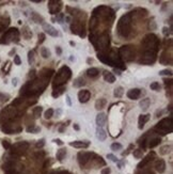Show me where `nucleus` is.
Segmentation results:
<instances>
[{"label":"nucleus","mask_w":173,"mask_h":174,"mask_svg":"<svg viewBox=\"0 0 173 174\" xmlns=\"http://www.w3.org/2000/svg\"><path fill=\"white\" fill-rule=\"evenodd\" d=\"M141 46L143 47L144 52L139 62L145 65H152L156 60V53L159 47L158 39L155 34H148L141 42Z\"/></svg>","instance_id":"obj_1"},{"label":"nucleus","mask_w":173,"mask_h":174,"mask_svg":"<svg viewBox=\"0 0 173 174\" xmlns=\"http://www.w3.org/2000/svg\"><path fill=\"white\" fill-rule=\"evenodd\" d=\"M117 29L119 35L122 37H128L131 31V13H127L121 17L117 23Z\"/></svg>","instance_id":"obj_2"},{"label":"nucleus","mask_w":173,"mask_h":174,"mask_svg":"<svg viewBox=\"0 0 173 174\" xmlns=\"http://www.w3.org/2000/svg\"><path fill=\"white\" fill-rule=\"evenodd\" d=\"M71 76H72V70L68 66H62L60 70L57 72V75L53 79V89L55 88H59V87H63L65 83L67 82V80L71 78Z\"/></svg>","instance_id":"obj_3"},{"label":"nucleus","mask_w":173,"mask_h":174,"mask_svg":"<svg viewBox=\"0 0 173 174\" xmlns=\"http://www.w3.org/2000/svg\"><path fill=\"white\" fill-rule=\"evenodd\" d=\"M152 130L155 132V134H158V135L161 136L171 134L172 132V116L162 119L159 123H157V125Z\"/></svg>","instance_id":"obj_4"},{"label":"nucleus","mask_w":173,"mask_h":174,"mask_svg":"<svg viewBox=\"0 0 173 174\" xmlns=\"http://www.w3.org/2000/svg\"><path fill=\"white\" fill-rule=\"evenodd\" d=\"M135 46L133 45H124L119 49L120 58L125 60L126 62H130L135 59Z\"/></svg>","instance_id":"obj_5"},{"label":"nucleus","mask_w":173,"mask_h":174,"mask_svg":"<svg viewBox=\"0 0 173 174\" xmlns=\"http://www.w3.org/2000/svg\"><path fill=\"white\" fill-rule=\"evenodd\" d=\"M19 40V32H18V29L17 28H11L6 31L4 35L2 37L1 40V43H4V44H8V43L11 42H18Z\"/></svg>","instance_id":"obj_6"},{"label":"nucleus","mask_w":173,"mask_h":174,"mask_svg":"<svg viewBox=\"0 0 173 174\" xmlns=\"http://www.w3.org/2000/svg\"><path fill=\"white\" fill-rule=\"evenodd\" d=\"M11 153L14 155H22V153H25L27 150L29 149V143L26 141H22V142H17V143L11 145Z\"/></svg>","instance_id":"obj_7"},{"label":"nucleus","mask_w":173,"mask_h":174,"mask_svg":"<svg viewBox=\"0 0 173 174\" xmlns=\"http://www.w3.org/2000/svg\"><path fill=\"white\" fill-rule=\"evenodd\" d=\"M92 155L93 153H88V152H80V153H78V162L81 168H84L88 165V162L91 160V156Z\"/></svg>","instance_id":"obj_8"},{"label":"nucleus","mask_w":173,"mask_h":174,"mask_svg":"<svg viewBox=\"0 0 173 174\" xmlns=\"http://www.w3.org/2000/svg\"><path fill=\"white\" fill-rule=\"evenodd\" d=\"M62 6H63L62 1H49L48 2V9H49V12H50L51 15L59 14Z\"/></svg>","instance_id":"obj_9"},{"label":"nucleus","mask_w":173,"mask_h":174,"mask_svg":"<svg viewBox=\"0 0 173 174\" xmlns=\"http://www.w3.org/2000/svg\"><path fill=\"white\" fill-rule=\"evenodd\" d=\"M43 27V30H44L45 33H47L48 35H50V37H56L59 35V32L58 30H57L55 27H53V25H50V24H43L42 25Z\"/></svg>","instance_id":"obj_10"},{"label":"nucleus","mask_w":173,"mask_h":174,"mask_svg":"<svg viewBox=\"0 0 173 174\" xmlns=\"http://www.w3.org/2000/svg\"><path fill=\"white\" fill-rule=\"evenodd\" d=\"M155 157H156V154L154 153V152H151L148 155H146L144 158L142 159V161L141 162L138 163V169H142L144 168V167H146L148 165V163L151 162V161H153L154 159H155Z\"/></svg>","instance_id":"obj_11"},{"label":"nucleus","mask_w":173,"mask_h":174,"mask_svg":"<svg viewBox=\"0 0 173 174\" xmlns=\"http://www.w3.org/2000/svg\"><path fill=\"white\" fill-rule=\"evenodd\" d=\"M91 99V93L89 90H80L78 92V101L81 104H86Z\"/></svg>","instance_id":"obj_12"},{"label":"nucleus","mask_w":173,"mask_h":174,"mask_svg":"<svg viewBox=\"0 0 173 174\" xmlns=\"http://www.w3.org/2000/svg\"><path fill=\"white\" fill-rule=\"evenodd\" d=\"M140 95H141V90L138 89V88L130 89V90H128L127 91V93H126V96H127L129 99H131V101H136V99H138L140 97Z\"/></svg>","instance_id":"obj_13"},{"label":"nucleus","mask_w":173,"mask_h":174,"mask_svg":"<svg viewBox=\"0 0 173 174\" xmlns=\"http://www.w3.org/2000/svg\"><path fill=\"white\" fill-rule=\"evenodd\" d=\"M154 168L158 173L162 174L166 171V161L164 159H156L154 163Z\"/></svg>","instance_id":"obj_14"},{"label":"nucleus","mask_w":173,"mask_h":174,"mask_svg":"<svg viewBox=\"0 0 173 174\" xmlns=\"http://www.w3.org/2000/svg\"><path fill=\"white\" fill-rule=\"evenodd\" d=\"M70 145L75 147V149H88L90 146L89 141H73L70 142Z\"/></svg>","instance_id":"obj_15"},{"label":"nucleus","mask_w":173,"mask_h":174,"mask_svg":"<svg viewBox=\"0 0 173 174\" xmlns=\"http://www.w3.org/2000/svg\"><path fill=\"white\" fill-rule=\"evenodd\" d=\"M151 119V114H141L138 119V128L139 129H143L144 125L150 121Z\"/></svg>","instance_id":"obj_16"},{"label":"nucleus","mask_w":173,"mask_h":174,"mask_svg":"<svg viewBox=\"0 0 173 174\" xmlns=\"http://www.w3.org/2000/svg\"><path fill=\"white\" fill-rule=\"evenodd\" d=\"M107 114L104 112H99L97 115H96V119H95V121H96V124H97V127H103L107 122Z\"/></svg>","instance_id":"obj_17"},{"label":"nucleus","mask_w":173,"mask_h":174,"mask_svg":"<svg viewBox=\"0 0 173 174\" xmlns=\"http://www.w3.org/2000/svg\"><path fill=\"white\" fill-rule=\"evenodd\" d=\"M160 142H161V138L160 137L152 138V139H150L148 142V147H150V149H154V147H156L157 145H159Z\"/></svg>","instance_id":"obj_18"},{"label":"nucleus","mask_w":173,"mask_h":174,"mask_svg":"<svg viewBox=\"0 0 173 174\" xmlns=\"http://www.w3.org/2000/svg\"><path fill=\"white\" fill-rule=\"evenodd\" d=\"M103 77L105 79V81L109 82V83H113L115 81V76L111 73V72H108V70H105L103 74Z\"/></svg>","instance_id":"obj_19"},{"label":"nucleus","mask_w":173,"mask_h":174,"mask_svg":"<svg viewBox=\"0 0 173 174\" xmlns=\"http://www.w3.org/2000/svg\"><path fill=\"white\" fill-rule=\"evenodd\" d=\"M96 137L99 141H105L107 138V134L106 132L104 130L103 127H97L96 128Z\"/></svg>","instance_id":"obj_20"},{"label":"nucleus","mask_w":173,"mask_h":174,"mask_svg":"<svg viewBox=\"0 0 173 174\" xmlns=\"http://www.w3.org/2000/svg\"><path fill=\"white\" fill-rule=\"evenodd\" d=\"M99 75V70L97 68H91L86 70V76L90 78H96Z\"/></svg>","instance_id":"obj_21"},{"label":"nucleus","mask_w":173,"mask_h":174,"mask_svg":"<svg viewBox=\"0 0 173 174\" xmlns=\"http://www.w3.org/2000/svg\"><path fill=\"white\" fill-rule=\"evenodd\" d=\"M107 105V101L105 99H99L95 101V109L96 110H103Z\"/></svg>","instance_id":"obj_22"},{"label":"nucleus","mask_w":173,"mask_h":174,"mask_svg":"<svg viewBox=\"0 0 173 174\" xmlns=\"http://www.w3.org/2000/svg\"><path fill=\"white\" fill-rule=\"evenodd\" d=\"M150 104H151V99L146 97V99H143L142 101H140L139 106L142 109V111H146L148 109V107H150Z\"/></svg>","instance_id":"obj_23"},{"label":"nucleus","mask_w":173,"mask_h":174,"mask_svg":"<svg viewBox=\"0 0 173 174\" xmlns=\"http://www.w3.org/2000/svg\"><path fill=\"white\" fill-rule=\"evenodd\" d=\"M65 156H66V149L64 147H61L60 150H58L57 152V155H56V158L58 161H62V160L64 159Z\"/></svg>","instance_id":"obj_24"},{"label":"nucleus","mask_w":173,"mask_h":174,"mask_svg":"<svg viewBox=\"0 0 173 174\" xmlns=\"http://www.w3.org/2000/svg\"><path fill=\"white\" fill-rule=\"evenodd\" d=\"M43 112V107L42 106H36L32 109V115H33V119H39Z\"/></svg>","instance_id":"obj_25"},{"label":"nucleus","mask_w":173,"mask_h":174,"mask_svg":"<svg viewBox=\"0 0 173 174\" xmlns=\"http://www.w3.org/2000/svg\"><path fill=\"white\" fill-rule=\"evenodd\" d=\"M64 92H65V87L63 86V87H59V88H57V89H53L51 95H53V97L57 99V97H59L60 95H62Z\"/></svg>","instance_id":"obj_26"},{"label":"nucleus","mask_w":173,"mask_h":174,"mask_svg":"<svg viewBox=\"0 0 173 174\" xmlns=\"http://www.w3.org/2000/svg\"><path fill=\"white\" fill-rule=\"evenodd\" d=\"M22 37H25L26 40H30L32 37V32H31L28 26H24L22 27Z\"/></svg>","instance_id":"obj_27"},{"label":"nucleus","mask_w":173,"mask_h":174,"mask_svg":"<svg viewBox=\"0 0 173 174\" xmlns=\"http://www.w3.org/2000/svg\"><path fill=\"white\" fill-rule=\"evenodd\" d=\"M31 17H32V19H33V22H35L36 24H44V18H43L42 16L40 14H37V13H35V12H32V14H31Z\"/></svg>","instance_id":"obj_28"},{"label":"nucleus","mask_w":173,"mask_h":174,"mask_svg":"<svg viewBox=\"0 0 173 174\" xmlns=\"http://www.w3.org/2000/svg\"><path fill=\"white\" fill-rule=\"evenodd\" d=\"M86 84V81H84V79L82 77H78V78H76L73 82V87L75 88H81L82 86Z\"/></svg>","instance_id":"obj_29"},{"label":"nucleus","mask_w":173,"mask_h":174,"mask_svg":"<svg viewBox=\"0 0 173 174\" xmlns=\"http://www.w3.org/2000/svg\"><path fill=\"white\" fill-rule=\"evenodd\" d=\"M27 132H32V134H37V132H41V127L36 126L35 124H30V125L27 127Z\"/></svg>","instance_id":"obj_30"},{"label":"nucleus","mask_w":173,"mask_h":174,"mask_svg":"<svg viewBox=\"0 0 173 174\" xmlns=\"http://www.w3.org/2000/svg\"><path fill=\"white\" fill-rule=\"evenodd\" d=\"M171 149H172V146L168 145V144H167V145L161 146V147L159 149V154L162 155V156H164V155H168L171 152Z\"/></svg>","instance_id":"obj_31"},{"label":"nucleus","mask_w":173,"mask_h":174,"mask_svg":"<svg viewBox=\"0 0 173 174\" xmlns=\"http://www.w3.org/2000/svg\"><path fill=\"white\" fill-rule=\"evenodd\" d=\"M113 95L115 97H117V99H121L123 95H124V89L123 87H117L115 89V92H113Z\"/></svg>","instance_id":"obj_32"},{"label":"nucleus","mask_w":173,"mask_h":174,"mask_svg":"<svg viewBox=\"0 0 173 174\" xmlns=\"http://www.w3.org/2000/svg\"><path fill=\"white\" fill-rule=\"evenodd\" d=\"M41 56L44 58V59H48L49 57H50V50L48 49V48H46V47H41Z\"/></svg>","instance_id":"obj_33"},{"label":"nucleus","mask_w":173,"mask_h":174,"mask_svg":"<svg viewBox=\"0 0 173 174\" xmlns=\"http://www.w3.org/2000/svg\"><path fill=\"white\" fill-rule=\"evenodd\" d=\"M133 155H134L135 158L140 159V158L143 157V150L142 149H136L133 151Z\"/></svg>","instance_id":"obj_34"},{"label":"nucleus","mask_w":173,"mask_h":174,"mask_svg":"<svg viewBox=\"0 0 173 174\" xmlns=\"http://www.w3.org/2000/svg\"><path fill=\"white\" fill-rule=\"evenodd\" d=\"M53 114H55V110H53V108H49V109H47L46 111H45L44 118L46 119V120H49V119L53 118Z\"/></svg>","instance_id":"obj_35"},{"label":"nucleus","mask_w":173,"mask_h":174,"mask_svg":"<svg viewBox=\"0 0 173 174\" xmlns=\"http://www.w3.org/2000/svg\"><path fill=\"white\" fill-rule=\"evenodd\" d=\"M137 174H155V173L152 171L151 169L144 167V168H142V169H138Z\"/></svg>","instance_id":"obj_36"},{"label":"nucleus","mask_w":173,"mask_h":174,"mask_svg":"<svg viewBox=\"0 0 173 174\" xmlns=\"http://www.w3.org/2000/svg\"><path fill=\"white\" fill-rule=\"evenodd\" d=\"M134 150H135V145H134V144H133V143L129 144L128 147L126 149V151H124V152L122 153V156H123V157H125V156H127V155L130 154V153H131L133 151H134Z\"/></svg>","instance_id":"obj_37"},{"label":"nucleus","mask_w":173,"mask_h":174,"mask_svg":"<svg viewBox=\"0 0 173 174\" xmlns=\"http://www.w3.org/2000/svg\"><path fill=\"white\" fill-rule=\"evenodd\" d=\"M150 88H151V90L158 92V91H160V88H161V87H160V84H159V82L154 81V82H152V83L150 84Z\"/></svg>","instance_id":"obj_38"},{"label":"nucleus","mask_w":173,"mask_h":174,"mask_svg":"<svg viewBox=\"0 0 173 174\" xmlns=\"http://www.w3.org/2000/svg\"><path fill=\"white\" fill-rule=\"evenodd\" d=\"M111 150L113 152H117V151H119V150H122L123 149V145L121 143H119V142H115V143H112L111 144Z\"/></svg>","instance_id":"obj_39"},{"label":"nucleus","mask_w":173,"mask_h":174,"mask_svg":"<svg viewBox=\"0 0 173 174\" xmlns=\"http://www.w3.org/2000/svg\"><path fill=\"white\" fill-rule=\"evenodd\" d=\"M164 83H165V87L166 89H172V79L171 78H165L164 79Z\"/></svg>","instance_id":"obj_40"},{"label":"nucleus","mask_w":173,"mask_h":174,"mask_svg":"<svg viewBox=\"0 0 173 174\" xmlns=\"http://www.w3.org/2000/svg\"><path fill=\"white\" fill-rule=\"evenodd\" d=\"M37 37H39V40H37V45H42L43 43L45 42V39H46V35H45V33H39V35H37Z\"/></svg>","instance_id":"obj_41"},{"label":"nucleus","mask_w":173,"mask_h":174,"mask_svg":"<svg viewBox=\"0 0 173 174\" xmlns=\"http://www.w3.org/2000/svg\"><path fill=\"white\" fill-rule=\"evenodd\" d=\"M1 144H2V146L6 150H9L11 147V142H10V140H8V139H2V140H1Z\"/></svg>","instance_id":"obj_42"},{"label":"nucleus","mask_w":173,"mask_h":174,"mask_svg":"<svg viewBox=\"0 0 173 174\" xmlns=\"http://www.w3.org/2000/svg\"><path fill=\"white\" fill-rule=\"evenodd\" d=\"M159 76H169V77H171L172 76V70H162L159 72Z\"/></svg>","instance_id":"obj_43"},{"label":"nucleus","mask_w":173,"mask_h":174,"mask_svg":"<svg viewBox=\"0 0 173 174\" xmlns=\"http://www.w3.org/2000/svg\"><path fill=\"white\" fill-rule=\"evenodd\" d=\"M33 60H34V51L30 50L28 52V63L29 64H32V63H33Z\"/></svg>","instance_id":"obj_44"},{"label":"nucleus","mask_w":173,"mask_h":174,"mask_svg":"<svg viewBox=\"0 0 173 174\" xmlns=\"http://www.w3.org/2000/svg\"><path fill=\"white\" fill-rule=\"evenodd\" d=\"M64 14L63 13H59V14H57V18H56V20L58 22L59 24H62L63 23V19H64Z\"/></svg>","instance_id":"obj_45"},{"label":"nucleus","mask_w":173,"mask_h":174,"mask_svg":"<svg viewBox=\"0 0 173 174\" xmlns=\"http://www.w3.org/2000/svg\"><path fill=\"white\" fill-rule=\"evenodd\" d=\"M44 145H45V139H41V140L37 141L35 144V146L37 147V149H42Z\"/></svg>","instance_id":"obj_46"},{"label":"nucleus","mask_w":173,"mask_h":174,"mask_svg":"<svg viewBox=\"0 0 173 174\" xmlns=\"http://www.w3.org/2000/svg\"><path fill=\"white\" fill-rule=\"evenodd\" d=\"M35 75H36V72L35 70H31L28 74V79H31V80H33L35 78Z\"/></svg>","instance_id":"obj_47"},{"label":"nucleus","mask_w":173,"mask_h":174,"mask_svg":"<svg viewBox=\"0 0 173 174\" xmlns=\"http://www.w3.org/2000/svg\"><path fill=\"white\" fill-rule=\"evenodd\" d=\"M14 64H16V65L22 64V60H20V57L18 56V55H15L14 56Z\"/></svg>","instance_id":"obj_48"},{"label":"nucleus","mask_w":173,"mask_h":174,"mask_svg":"<svg viewBox=\"0 0 173 174\" xmlns=\"http://www.w3.org/2000/svg\"><path fill=\"white\" fill-rule=\"evenodd\" d=\"M162 33H164L165 37H168V35L171 33V29L167 28V27H164V28H162Z\"/></svg>","instance_id":"obj_49"},{"label":"nucleus","mask_w":173,"mask_h":174,"mask_svg":"<svg viewBox=\"0 0 173 174\" xmlns=\"http://www.w3.org/2000/svg\"><path fill=\"white\" fill-rule=\"evenodd\" d=\"M110 173H111V169L109 168V167L104 168L103 170L101 171V174H110Z\"/></svg>","instance_id":"obj_50"},{"label":"nucleus","mask_w":173,"mask_h":174,"mask_svg":"<svg viewBox=\"0 0 173 174\" xmlns=\"http://www.w3.org/2000/svg\"><path fill=\"white\" fill-rule=\"evenodd\" d=\"M107 158H109V159L111 160V161H113V162H117V157H115V155L108 154V155H107Z\"/></svg>","instance_id":"obj_51"},{"label":"nucleus","mask_w":173,"mask_h":174,"mask_svg":"<svg viewBox=\"0 0 173 174\" xmlns=\"http://www.w3.org/2000/svg\"><path fill=\"white\" fill-rule=\"evenodd\" d=\"M53 141L55 142V143L58 144V145H63V142H62V141L60 140V139H53Z\"/></svg>","instance_id":"obj_52"},{"label":"nucleus","mask_w":173,"mask_h":174,"mask_svg":"<svg viewBox=\"0 0 173 174\" xmlns=\"http://www.w3.org/2000/svg\"><path fill=\"white\" fill-rule=\"evenodd\" d=\"M56 52H57V55H58V56H60V55L62 53V49H61V47H60V46H57V47H56Z\"/></svg>","instance_id":"obj_53"},{"label":"nucleus","mask_w":173,"mask_h":174,"mask_svg":"<svg viewBox=\"0 0 173 174\" xmlns=\"http://www.w3.org/2000/svg\"><path fill=\"white\" fill-rule=\"evenodd\" d=\"M152 25H150V28H151V30H155L156 29V24L154 23V22H151Z\"/></svg>","instance_id":"obj_54"},{"label":"nucleus","mask_w":173,"mask_h":174,"mask_svg":"<svg viewBox=\"0 0 173 174\" xmlns=\"http://www.w3.org/2000/svg\"><path fill=\"white\" fill-rule=\"evenodd\" d=\"M66 101H67V105L68 106H72V101H71V97L68 95L66 96Z\"/></svg>","instance_id":"obj_55"},{"label":"nucleus","mask_w":173,"mask_h":174,"mask_svg":"<svg viewBox=\"0 0 173 174\" xmlns=\"http://www.w3.org/2000/svg\"><path fill=\"white\" fill-rule=\"evenodd\" d=\"M93 61H94V60H93L92 58H88V59H86V63H88V64H91V63H93Z\"/></svg>","instance_id":"obj_56"},{"label":"nucleus","mask_w":173,"mask_h":174,"mask_svg":"<svg viewBox=\"0 0 173 174\" xmlns=\"http://www.w3.org/2000/svg\"><path fill=\"white\" fill-rule=\"evenodd\" d=\"M17 80H18V79L17 78H13V80H12V83H13V86H17Z\"/></svg>","instance_id":"obj_57"},{"label":"nucleus","mask_w":173,"mask_h":174,"mask_svg":"<svg viewBox=\"0 0 173 174\" xmlns=\"http://www.w3.org/2000/svg\"><path fill=\"white\" fill-rule=\"evenodd\" d=\"M73 127H74V129H76V130H79V129H80V127H79L78 124H74V125H73Z\"/></svg>","instance_id":"obj_58"},{"label":"nucleus","mask_w":173,"mask_h":174,"mask_svg":"<svg viewBox=\"0 0 173 174\" xmlns=\"http://www.w3.org/2000/svg\"><path fill=\"white\" fill-rule=\"evenodd\" d=\"M64 19L66 20V23H71V16H66V17H64Z\"/></svg>","instance_id":"obj_59"},{"label":"nucleus","mask_w":173,"mask_h":174,"mask_svg":"<svg viewBox=\"0 0 173 174\" xmlns=\"http://www.w3.org/2000/svg\"><path fill=\"white\" fill-rule=\"evenodd\" d=\"M67 11H71V9H70V6H67ZM77 10H73V13H72V15H74V12H76Z\"/></svg>","instance_id":"obj_60"},{"label":"nucleus","mask_w":173,"mask_h":174,"mask_svg":"<svg viewBox=\"0 0 173 174\" xmlns=\"http://www.w3.org/2000/svg\"><path fill=\"white\" fill-rule=\"evenodd\" d=\"M13 53H15V49H12V50L10 51V52H9V55L11 56V55H13Z\"/></svg>","instance_id":"obj_61"},{"label":"nucleus","mask_w":173,"mask_h":174,"mask_svg":"<svg viewBox=\"0 0 173 174\" xmlns=\"http://www.w3.org/2000/svg\"><path fill=\"white\" fill-rule=\"evenodd\" d=\"M70 44H71L72 46H75V43H74V42H70Z\"/></svg>","instance_id":"obj_62"}]
</instances>
